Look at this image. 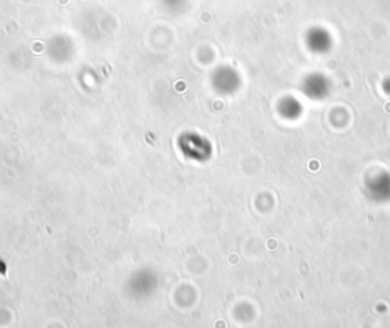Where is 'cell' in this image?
Wrapping results in <instances>:
<instances>
[{
    "label": "cell",
    "instance_id": "6da1fadb",
    "mask_svg": "<svg viewBox=\"0 0 390 328\" xmlns=\"http://www.w3.org/2000/svg\"><path fill=\"white\" fill-rule=\"evenodd\" d=\"M305 41H306V46L312 52H317V53L328 52L334 44L331 32L322 26H314V28L308 29V32L305 35Z\"/></svg>",
    "mask_w": 390,
    "mask_h": 328
}]
</instances>
